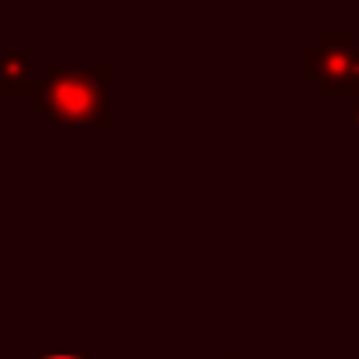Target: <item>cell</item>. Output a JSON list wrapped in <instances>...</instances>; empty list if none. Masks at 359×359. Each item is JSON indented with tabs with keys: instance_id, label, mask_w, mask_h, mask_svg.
Returning a JSON list of instances; mask_svg holds the SVG:
<instances>
[{
	"instance_id": "cell-1",
	"label": "cell",
	"mask_w": 359,
	"mask_h": 359,
	"mask_svg": "<svg viewBox=\"0 0 359 359\" xmlns=\"http://www.w3.org/2000/svg\"><path fill=\"white\" fill-rule=\"evenodd\" d=\"M109 67H50L32 92L39 113L57 123H106L109 120Z\"/></svg>"
},
{
	"instance_id": "cell-2",
	"label": "cell",
	"mask_w": 359,
	"mask_h": 359,
	"mask_svg": "<svg viewBox=\"0 0 359 359\" xmlns=\"http://www.w3.org/2000/svg\"><path fill=\"white\" fill-rule=\"evenodd\" d=\"M303 71L324 95H359V50L348 32H320L306 50Z\"/></svg>"
},
{
	"instance_id": "cell-3",
	"label": "cell",
	"mask_w": 359,
	"mask_h": 359,
	"mask_svg": "<svg viewBox=\"0 0 359 359\" xmlns=\"http://www.w3.org/2000/svg\"><path fill=\"white\" fill-rule=\"evenodd\" d=\"M29 85V53L25 50H4L0 57V88L4 92H25Z\"/></svg>"
},
{
	"instance_id": "cell-4",
	"label": "cell",
	"mask_w": 359,
	"mask_h": 359,
	"mask_svg": "<svg viewBox=\"0 0 359 359\" xmlns=\"http://www.w3.org/2000/svg\"><path fill=\"white\" fill-rule=\"evenodd\" d=\"M36 359H88L85 352H71V355H36Z\"/></svg>"
},
{
	"instance_id": "cell-5",
	"label": "cell",
	"mask_w": 359,
	"mask_h": 359,
	"mask_svg": "<svg viewBox=\"0 0 359 359\" xmlns=\"http://www.w3.org/2000/svg\"><path fill=\"white\" fill-rule=\"evenodd\" d=\"M348 120H352V123H355V127H359V99H355V102H352V109H348Z\"/></svg>"
},
{
	"instance_id": "cell-6",
	"label": "cell",
	"mask_w": 359,
	"mask_h": 359,
	"mask_svg": "<svg viewBox=\"0 0 359 359\" xmlns=\"http://www.w3.org/2000/svg\"><path fill=\"white\" fill-rule=\"evenodd\" d=\"M226 359H240V355H236V352H226Z\"/></svg>"
}]
</instances>
